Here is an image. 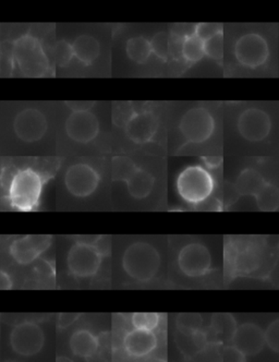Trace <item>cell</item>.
<instances>
[{"mask_svg":"<svg viewBox=\"0 0 279 362\" xmlns=\"http://www.w3.org/2000/svg\"><path fill=\"white\" fill-rule=\"evenodd\" d=\"M130 327L134 329L154 331L160 327L162 315L158 313H138L130 315Z\"/></svg>","mask_w":279,"mask_h":362,"instance_id":"obj_26","label":"cell"},{"mask_svg":"<svg viewBox=\"0 0 279 362\" xmlns=\"http://www.w3.org/2000/svg\"><path fill=\"white\" fill-rule=\"evenodd\" d=\"M12 351L20 357L39 355L45 345V333L37 322L24 320L12 327L9 334Z\"/></svg>","mask_w":279,"mask_h":362,"instance_id":"obj_6","label":"cell"},{"mask_svg":"<svg viewBox=\"0 0 279 362\" xmlns=\"http://www.w3.org/2000/svg\"><path fill=\"white\" fill-rule=\"evenodd\" d=\"M126 184L130 196L136 200H142L148 198L153 191L155 178L148 170L138 167V170L126 180Z\"/></svg>","mask_w":279,"mask_h":362,"instance_id":"obj_20","label":"cell"},{"mask_svg":"<svg viewBox=\"0 0 279 362\" xmlns=\"http://www.w3.org/2000/svg\"><path fill=\"white\" fill-rule=\"evenodd\" d=\"M206 160V164L208 165L210 168H215V167H218V165L222 162V158H216V156H210V158H204Z\"/></svg>","mask_w":279,"mask_h":362,"instance_id":"obj_38","label":"cell"},{"mask_svg":"<svg viewBox=\"0 0 279 362\" xmlns=\"http://www.w3.org/2000/svg\"><path fill=\"white\" fill-rule=\"evenodd\" d=\"M150 45H152L153 53L158 58L162 60L167 59L170 48V37H168L167 34L165 33V32H160V33L156 34L152 38Z\"/></svg>","mask_w":279,"mask_h":362,"instance_id":"obj_31","label":"cell"},{"mask_svg":"<svg viewBox=\"0 0 279 362\" xmlns=\"http://www.w3.org/2000/svg\"><path fill=\"white\" fill-rule=\"evenodd\" d=\"M214 188V178L202 166L186 167L177 178V191L179 196L194 206L210 199Z\"/></svg>","mask_w":279,"mask_h":362,"instance_id":"obj_4","label":"cell"},{"mask_svg":"<svg viewBox=\"0 0 279 362\" xmlns=\"http://www.w3.org/2000/svg\"><path fill=\"white\" fill-rule=\"evenodd\" d=\"M121 267L124 274L136 283H150L160 274L162 257L153 245L136 241L124 250Z\"/></svg>","mask_w":279,"mask_h":362,"instance_id":"obj_2","label":"cell"},{"mask_svg":"<svg viewBox=\"0 0 279 362\" xmlns=\"http://www.w3.org/2000/svg\"><path fill=\"white\" fill-rule=\"evenodd\" d=\"M13 59L20 71L27 76H43L49 71V62L37 38L25 35L13 44Z\"/></svg>","mask_w":279,"mask_h":362,"instance_id":"obj_5","label":"cell"},{"mask_svg":"<svg viewBox=\"0 0 279 362\" xmlns=\"http://www.w3.org/2000/svg\"><path fill=\"white\" fill-rule=\"evenodd\" d=\"M100 176L91 165L78 163L68 168L65 175L67 190L76 198L92 196L100 186Z\"/></svg>","mask_w":279,"mask_h":362,"instance_id":"obj_10","label":"cell"},{"mask_svg":"<svg viewBox=\"0 0 279 362\" xmlns=\"http://www.w3.org/2000/svg\"><path fill=\"white\" fill-rule=\"evenodd\" d=\"M56 362H73L72 360H70L69 358L67 357H58Z\"/></svg>","mask_w":279,"mask_h":362,"instance_id":"obj_40","label":"cell"},{"mask_svg":"<svg viewBox=\"0 0 279 362\" xmlns=\"http://www.w3.org/2000/svg\"><path fill=\"white\" fill-rule=\"evenodd\" d=\"M46 179L33 168L17 170L8 187L10 206L20 212H32L40 206Z\"/></svg>","mask_w":279,"mask_h":362,"instance_id":"obj_3","label":"cell"},{"mask_svg":"<svg viewBox=\"0 0 279 362\" xmlns=\"http://www.w3.org/2000/svg\"><path fill=\"white\" fill-rule=\"evenodd\" d=\"M52 243V237L45 235L19 237L10 243L9 255L17 264L28 267L39 260Z\"/></svg>","mask_w":279,"mask_h":362,"instance_id":"obj_11","label":"cell"},{"mask_svg":"<svg viewBox=\"0 0 279 362\" xmlns=\"http://www.w3.org/2000/svg\"><path fill=\"white\" fill-rule=\"evenodd\" d=\"M80 317H81L80 313H62L58 319V327L60 329H67L70 325H73L74 322L77 321Z\"/></svg>","mask_w":279,"mask_h":362,"instance_id":"obj_36","label":"cell"},{"mask_svg":"<svg viewBox=\"0 0 279 362\" xmlns=\"http://www.w3.org/2000/svg\"><path fill=\"white\" fill-rule=\"evenodd\" d=\"M237 62L244 67L256 69L262 67L270 57V46L264 36L247 33L237 40L234 46Z\"/></svg>","mask_w":279,"mask_h":362,"instance_id":"obj_8","label":"cell"},{"mask_svg":"<svg viewBox=\"0 0 279 362\" xmlns=\"http://www.w3.org/2000/svg\"><path fill=\"white\" fill-rule=\"evenodd\" d=\"M227 262L236 275H250L260 269L262 257L250 245L232 243L227 249Z\"/></svg>","mask_w":279,"mask_h":362,"instance_id":"obj_15","label":"cell"},{"mask_svg":"<svg viewBox=\"0 0 279 362\" xmlns=\"http://www.w3.org/2000/svg\"><path fill=\"white\" fill-rule=\"evenodd\" d=\"M69 348L74 357L84 360L93 359L100 351V337L85 327L74 329L70 336Z\"/></svg>","mask_w":279,"mask_h":362,"instance_id":"obj_19","label":"cell"},{"mask_svg":"<svg viewBox=\"0 0 279 362\" xmlns=\"http://www.w3.org/2000/svg\"><path fill=\"white\" fill-rule=\"evenodd\" d=\"M72 47H73L74 56L86 66L93 64L100 56V43L93 36H79L76 38V41L72 44Z\"/></svg>","mask_w":279,"mask_h":362,"instance_id":"obj_21","label":"cell"},{"mask_svg":"<svg viewBox=\"0 0 279 362\" xmlns=\"http://www.w3.org/2000/svg\"><path fill=\"white\" fill-rule=\"evenodd\" d=\"M179 130L189 144H204L214 134L215 119L206 107H194L184 112Z\"/></svg>","mask_w":279,"mask_h":362,"instance_id":"obj_7","label":"cell"},{"mask_svg":"<svg viewBox=\"0 0 279 362\" xmlns=\"http://www.w3.org/2000/svg\"><path fill=\"white\" fill-rule=\"evenodd\" d=\"M256 199L259 209L265 212H274L279 208V190L273 185H266Z\"/></svg>","mask_w":279,"mask_h":362,"instance_id":"obj_25","label":"cell"},{"mask_svg":"<svg viewBox=\"0 0 279 362\" xmlns=\"http://www.w3.org/2000/svg\"><path fill=\"white\" fill-rule=\"evenodd\" d=\"M266 185L268 182L260 173L249 168L239 175L236 181V189L244 196L256 197Z\"/></svg>","mask_w":279,"mask_h":362,"instance_id":"obj_22","label":"cell"},{"mask_svg":"<svg viewBox=\"0 0 279 362\" xmlns=\"http://www.w3.org/2000/svg\"><path fill=\"white\" fill-rule=\"evenodd\" d=\"M206 56L214 60L222 59L224 56V32L216 34L204 42Z\"/></svg>","mask_w":279,"mask_h":362,"instance_id":"obj_29","label":"cell"},{"mask_svg":"<svg viewBox=\"0 0 279 362\" xmlns=\"http://www.w3.org/2000/svg\"><path fill=\"white\" fill-rule=\"evenodd\" d=\"M136 112H133L131 103H117L114 107L112 119L118 126H124L129 122Z\"/></svg>","mask_w":279,"mask_h":362,"instance_id":"obj_30","label":"cell"},{"mask_svg":"<svg viewBox=\"0 0 279 362\" xmlns=\"http://www.w3.org/2000/svg\"><path fill=\"white\" fill-rule=\"evenodd\" d=\"M158 343L160 339L156 332L130 327L122 335L121 348L130 359L143 360L155 353Z\"/></svg>","mask_w":279,"mask_h":362,"instance_id":"obj_12","label":"cell"},{"mask_svg":"<svg viewBox=\"0 0 279 362\" xmlns=\"http://www.w3.org/2000/svg\"><path fill=\"white\" fill-rule=\"evenodd\" d=\"M66 105L72 110V112H90L95 105L94 102H66Z\"/></svg>","mask_w":279,"mask_h":362,"instance_id":"obj_37","label":"cell"},{"mask_svg":"<svg viewBox=\"0 0 279 362\" xmlns=\"http://www.w3.org/2000/svg\"><path fill=\"white\" fill-rule=\"evenodd\" d=\"M13 129L18 138L24 142H36L47 132V120L40 110L27 108L17 115Z\"/></svg>","mask_w":279,"mask_h":362,"instance_id":"obj_14","label":"cell"},{"mask_svg":"<svg viewBox=\"0 0 279 362\" xmlns=\"http://www.w3.org/2000/svg\"><path fill=\"white\" fill-rule=\"evenodd\" d=\"M265 339L268 347L279 353V321H275L268 327V331L265 332Z\"/></svg>","mask_w":279,"mask_h":362,"instance_id":"obj_34","label":"cell"},{"mask_svg":"<svg viewBox=\"0 0 279 362\" xmlns=\"http://www.w3.org/2000/svg\"><path fill=\"white\" fill-rule=\"evenodd\" d=\"M177 327L182 333L194 335L200 331L201 327H202V317L198 315H191V313L180 315L177 319Z\"/></svg>","mask_w":279,"mask_h":362,"instance_id":"obj_28","label":"cell"},{"mask_svg":"<svg viewBox=\"0 0 279 362\" xmlns=\"http://www.w3.org/2000/svg\"><path fill=\"white\" fill-rule=\"evenodd\" d=\"M238 132L244 140L261 142L272 132V118L265 110L251 107L241 112L237 122Z\"/></svg>","mask_w":279,"mask_h":362,"instance_id":"obj_13","label":"cell"},{"mask_svg":"<svg viewBox=\"0 0 279 362\" xmlns=\"http://www.w3.org/2000/svg\"><path fill=\"white\" fill-rule=\"evenodd\" d=\"M222 32V24L220 23H198L194 28V34L203 42L208 41V38Z\"/></svg>","mask_w":279,"mask_h":362,"instance_id":"obj_33","label":"cell"},{"mask_svg":"<svg viewBox=\"0 0 279 362\" xmlns=\"http://www.w3.org/2000/svg\"><path fill=\"white\" fill-rule=\"evenodd\" d=\"M177 264L182 274L190 279L206 276L212 269V255L208 247L200 243H191L180 249Z\"/></svg>","mask_w":279,"mask_h":362,"instance_id":"obj_9","label":"cell"},{"mask_svg":"<svg viewBox=\"0 0 279 362\" xmlns=\"http://www.w3.org/2000/svg\"><path fill=\"white\" fill-rule=\"evenodd\" d=\"M232 346L246 357L258 355L266 345L265 332L258 325L244 323L235 329Z\"/></svg>","mask_w":279,"mask_h":362,"instance_id":"obj_17","label":"cell"},{"mask_svg":"<svg viewBox=\"0 0 279 362\" xmlns=\"http://www.w3.org/2000/svg\"><path fill=\"white\" fill-rule=\"evenodd\" d=\"M222 362H246V356L242 355L234 346H227L222 353Z\"/></svg>","mask_w":279,"mask_h":362,"instance_id":"obj_35","label":"cell"},{"mask_svg":"<svg viewBox=\"0 0 279 362\" xmlns=\"http://www.w3.org/2000/svg\"><path fill=\"white\" fill-rule=\"evenodd\" d=\"M7 285H11L9 277L7 275H0V288H7Z\"/></svg>","mask_w":279,"mask_h":362,"instance_id":"obj_39","label":"cell"},{"mask_svg":"<svg viewBox=\"0 0 279 362\" xmlns=\"http://www.w3.org/2000/svg\"><path fill=\"white\" fill-rule=\"evenodd\" d=\"M126 55L129 56L132 62L141 64H146L153 53L150 41L143 36L130 38L129 41L126 42Z\"/></svg>","mask_w":279,"mask_h":362,"instance_id":"obj_23","label":"cell"},{"mask_svg":"<svg viewBox=\"0 0 279 362\" xmlns=\"http://www.w3.org/2000/svg\"><path fill=\"white\" fill-rule=\"evenodd\" d=\"M182 57L189 62H198L206 56L204 42L196 34H190L184 38L182 45Z\"/></svg>","mask_w":279,"mask_h":362,"instance_id":"obj_24","label":"cell"},{"mask_svg":"<svg viewBox=\"0 0 279 362\" xmlns=\"http://www.w3.org/2000/svg\"><path fill=\"white\" fill-rule=\"evenodd\" d=\"M158 120L152 112H136L124 127V132L134 144L150 142L158 132Z\"/></svg>","mask_w":279,"mask_h":362,"instance_id":"obj_18","label":"cell"},{"mask_svg":"<svg viewBox=\"0 0 279 362\" xmlns=\"http://www.w3.org/2000/svg\"><path fill=\"white\" fill-rule=\"evenodd\" d=\"M0 57H1V55H0Z\"/></svg>","mask_w":279,"mask_h":362,"instance_id":"obj_41","label":"cell"},{"mask_svg":"<svg viewBox=\"0 0 279 362\" xmlns=\"http://www.w3.org/2000/svg\"><path fill=\"white\" fill-rule=\"evenodd\" d=\"M100 122L91 112H71L66 122L68 136L79 144H88L97 136Z\"/></svg>","mask_w":279,"mask_h":362,"instance_id":"obj_16","label":"cell"},{"mask_svg":"<svg viewBox=\"0 0 279 362\" xmlns=\"http://www.w3.org/2000/svg\"><path fill=\"white\" fill-rule=\"evenodd\" d=\"M138 170V166L128 158H115L112 160V178L126 181Z\"/></svg>","mask_w":279,"mask_h":362,"instance_id":"obj_27","label":"cell"},{"mask_svg":"<svg viewBox=\"0 0 279 362\" xmlns=\"http://www.w3.org/2000/svg\"><path fill=\"white\" fill-rule=\"evenodd\" d=\"M73 57L74 53L72 44L65 41V40H62V41H59L56 44L55 58L58 66L66 67Z\"/></svg>","mask_w":279,"mask_h":362,"instance_id":"obj_32","label":"cell"},{"mask_svg":"<svg viewBox=\"0 0 279 362\" xmlns=\"http://www.w3.org/2000/svg\"><path fill=\"white\" fill-rule=\"evenodd\" d=\"M68 251L67 269L77 279H91L100 273L103 265L105 250L100 247L102 237H77Z\"/></svg>","mask_w":279,"mask_h":362,"instance_id":"obj_1","label":"cell"}]
</instances>
